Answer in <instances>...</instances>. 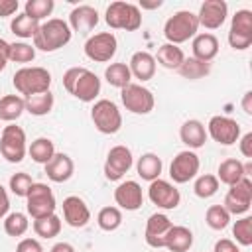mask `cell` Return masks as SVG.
<instances>
[{
    "label": "cell",
    "instance_id": "1",
    "mask_svg": "<svg viewBox=\"0 0 252 252\" xmlns=\"http://www.w3.org/2000/svg\"><path fill=\"white\" fill-rule=\"evenodd\" d=\"M63 87L75 98L93 102L100 93V79L85 67H71L63 75Z\"/></svg>",
    "mask_w": 252,
    "mask_h": 252
},
{
    "label": "cell",
    "instance_id": "2",
    "mask_svg": "<svg viewBox=\"0 0 252 252\" xmlns=\"http://www.w3.org/2000/svg\"><path fill=\"white\" fill-rule=\"evenodd\" d=\"M71 35H73V32L65 20L51 18V20L39 24V28L33 35V47L39 51L51 53V51H57L63 45H67L71 41Z\"/></svg>",
    "mask_w": 252,
    "mask_h": 252
},
{
    "label": "cell",
    "instance_id": "3",
    "mask_svg": "<svg viewBox=\"0 0 252 252\" xmlns=\"http://www.w3.org/2000/svg\"><path fill=\"white\" fill-rule=\"evenodd\" d=\"M12 83L20 94L26 98L32 94L47 93L51 87V73L43 67H22L14 73Z\"/></svg>",
    "mask_w": 252,
    "mask_h": 252
},
{
    "label": "cell",
    "instance_id": "4",
    "mask_svg": "<svg viewBox=\"0 0 252 252\" xmlns=\"http://www.w3.org/2000/svg\"><path fill=\"white\" fill-rule=\"evenodd\" d=\"M199 30V20L197 14L189 12V10H179L175 12L171 18H167L165 26H163V35L167 39V43H183L189 37H195Z\"/></svg>",
    "mask_w": 252,
    "mask_h": 252
},
{
    "label": "cell",
    "instance_id": "5",
    "mask_svg": "<svg viewBox=\"0 0 252 252\" xmlns=\"http://www.w3.org/2000/svg\"><path fill=\"white\" fill-rule=\"evenodd\" d=\"M104 20L106 24L112 28V30H126V32H136L140 26H142V12L136 4H130V2H112L108 8H106V14H104Z\"/></svg>",
    "mask_w": 252,
    "mask_h": 252
},
{
    "label": "cell",
    "instance_id": "6",
    "mask_svg": "<svg viewBox=\"0 0 252 252\" xmlns=\"http://www.w3.org/2000/svg\"><path fill=\"white\" fill-rule=\"evenodd\" d=\"M91 120L100 134H116L122 128V114L118 106L108 98H100L93 104Z\"/></svg>",
    "mask_w": 252,
    "mask_h": 252
},
{
    "label": "cell",
    "instance_id": "7",
    "mask_svg": "<svg viewBox=\"0 0 252 252\" xmlns=\"http://www.w3.org/2000/svg\"><path fill=\"white\" fill-rule=\"evenodd\" d=\"M26 132L16 126V124H8L4 126L2 134H0V154L2 158H6L10 163H20L26 158Z\"/></svg>",
    "mask_w": 252,
    "mask_h": 252
},
{
    "label": "cell",
    "instance_id": "8",
    "mask_svg": "<svg viewBox=\"0 0 252 252\" xmlns=\"http://www.w3.org/2000/svg\"><path fill=\"white\" fill-rule=\"evenodd\" d=\"M26 199H28V203H26L28 215H30L33 220L55 213V207H57L55 195H53L51 187L45 185V183H33Z\"/></svg>",
    "mask_w": 252,
    "mask_h": 252
},
{
    "label": "cell",
    "instance_id": "9",
    "mask_svg": "<svg viewBox=\"0 0 252 252\" xmlns=\"http://www.w3.org/2000/svg\"><path fill=\"white\" fill-rule=\"evenodd\" d=\"M116 47H118L116 35L112 32H100V33L91 35L85 41V55L91 61L106 63L116 55Z\"/></svg>",
    "mask_w": 252,
    "mask_h": 252
},
{
    "label": "cell",
    "instance_id": "10",
    "mask_svg": "<svg viewBox=\"0 0 252 252\" xmlns=\"http://www.w3.org/2000/svg\"><path fill=\"white\" fill-rule=\"evenodd\" d=\"M120 98H122V104L126 106V110H130L132 114H150L156 104L152 91L142 85H134V83H130L122 89Z\"/></svg>",
    "mask_w": 252,
    "mask_h": 252
},
{
    "label": "cell",
    "instance_id": "11",
    "mask_svg": "<svg viewBox=\"0 0 252 252\" xmlns=\"http://www.w3.org/2000/svg\"><path fill=\"white\" fill-rule=\"evenodd\" d=\"M250 203H252V181L246 175L234 185H230L228 193L224 195L222 207L228 211V215H244L250 211Z\"/></svg>",
    "mask_w": 252,
    "mask_h": 252
},
{
    "label": "cell",
    "instance_id": "12",
    "mask_svg": "<svg viewBox=\"0 0 252 252\" xmlns=\"http://www.w3.org/2000/svg\"><path fill=\"white\" fill-rule=\"evenodd\" d=\"M228 43L232 49H238V51L248 49L252 45V12L250 10H238L232 16Z\"/></svg>",
    "mask_w": 252,
    "mask_h": 252
},
{
    "label": "cell",
    "instance_id": "13",
    "mask_svg": "<svg viewBox=\"0 0 252 252\" xmlns=\"http://www.w3.org/2000/svg\"><path fill=\"white\" fill-rule=\"evenodd\" d=\"M132 163H134V158H132L130 148L114 146V148H110L106 161H104V177L108 181H118L124 177V173L130 171Z\"/></svg>",
    "mask_w": 252,
    "mask_h": 252
},
{
    "label": "cell",
    "instance_id": "14",
    "mask_svg": "<svg viewBox=\"0 0 252 252\" xmlns=\"http://www.w3.org/2000/svg\"><path fill=\"white\" fill-rule=\"evenodd\" d=\"M207 136L222 146H232L240 138V124L228 116H213L207 124Z\"/></svg>",
    "mask_w": 252,
    "mask_h": 252
},
{
    "label": "cell",
    "instance_id": "15",
    "mask_svg": "<svg viewBox=\"0 0 252 252\" xmlns=\"http://www.w3.org/2000/svg\"><path fill=\"white\" fill-rule=\"evenodd\" d=\"M199 156L193 150H183L173 158L169 165V177L175 183H187L199 173Z\"/></svg>",
    "mask_w": 252,
    "mask_h": 252
},
{
    "label": "cell",
    "instance_id": "16",
    "mask_svg": "<svg viewBox=\"0 0 252 252\" xmlns=\"http://www.w3.org/2000/svg\"><path fill=\"white\" fill-rule=\"evenodd\" d=\"M148 197L156 207L165 209V211L175 209L181 201L179 189L175 185H171L169 181H165V179H154L148 187Z\"/></svg>",
    "mask_w": 252,
    "mask_h": 252
},
{
    "label": "cell",
    "instance_id": "17",
    "mask_svg": "<svg viewBox=\"0 0 252 252\" xmlns=\"http://www.w3.org/2000/svg\"><path fill=\"white\" fill-rule=\"evenodd\" d=\"M226 16H228V6L224 0H205L199 8L197 20H199V26L207 30H217L224 24Z\"/></svg>",
    "mask_w": 252,
    "mask_h": 252
},
{
    "label": "cell",
    "instance_id": "18",
    "mask_svg": "<svg viewBox=\"0 0 252 252\" xmlns=\"http://www.w3.org/2000/svg\"><path fill=\"white\" fill-rule=\"evenodd\" d=\"M171 226H173V222L165 215H161V213L150 215V219L146 220V232H144L146 244L152 246V248H158V250L163 248L165 236H167Z\"/></svg>",
    "mask_w": 252,
    "mask_h": 252
},
{
    "label": "cell",
    "instance_id": "19",
    "mask_svg": "<svg viewBox=\"0 0 252 252\" xmlns=\"http://www.w3.org/2000/svg\"><path fill=\"white\" fill-rule=\"evenodd\" d=\"M114 201L120 209L126 211H138L144 205V195H142V187L138 181H122L116 189H114Z\"/></svg>",
    "mask_w": 252,
    "mask_h": 252
},
{
    "label": "cell",
    "instance_id": "20",
    "mask_svg": "<svg viewBox=\"0 0 252 252\" xmlns=\"http://www.w3.org/2000/svg\"><path fill=\"white\" fill-rule=\"evenodd\" d=\"M63 219L69 226L81 228L91 220V211L81 197L71 195V197L63 199Z\"/></svg>",
    "mask_w": 252,
    "mask_h": 252
},
{
    "label": "cell",
    "instance_id": "21",
    "mask_svg": "<svg viewBox=\"0 0 252 252\" xmlns=\"http://www.w3.org/2000/svg\"><path fill=\"white\" fill-rule=\"evenodd\" d=\"M96 24H98V12L93 6H89V4H81V6L73 8L71 14H69V28H71V32L87 35L89 32L94 30Z\"/></svg>",
    "mask_w": 252,
    "mask_h": 252
},
{
    "label": "cell",
    "instance_id": "22",
    "mask_svg": "<svg viewBox=\"0 0 252 252\" xmlns=\"http://www.w3.org/2000/svg\"><path fill=\"white\" fill-rule=\"evenodd\" d=\"M73 171H75V163H73V159H71L67 154H63V152H61V154L55 152V156L45 163V175H47V179H51L53 183H63V181L71 179Z\"/></svg>",
    "mask_w": 252,
    "mask_h": 252
},
{
    "label": "cell",
    "instance_id": "23",
    "mask_svg": "<svg viewBox=\"0 0 252 252\" xmlns=\"http://www.w3.org/2000/svg\"><path fill=\"white\" fill-rule=\"evenodd\" d=\"M179 138L181 142L189 148V150H197V148H203L205 142H207V130L203 126L201 120H185L179 128Z\"/></svg>",
    "mask_w": 252,
    "mask_h": 252
},
{
    "label": "cell",
    "instance_id": "24",
    "mask_svg": "<svg viewBox=\"0 0 252 252\" xmlns=\"http://www.w3.org/2000/svg\"><path fill=\"white\" fill-rule=\"evenodd\" d=\"M128 69L130 73L140 79L142 83L144 81H150L154 75H156V59L152 53L148 51H136L132 57H130V63H128Z\"/></svg>",
    "mask_w": 252,
    "mask_h": 252
},
{
    "label": "cell",
    "instance_id": "25",
    "mask_svg": "<svg viewBox=\"0 0 252 252\" xmlns=\"http://www.w3.org/2000/svg\"><path fill=\"white\" fill-rule=\"evenodd\" d=\"M193 57L205 63H211L219 53V39L213 33H197L193 37Z\"/></svg>",
    "mask_w": 252,
    "mask_h": 252
},
{
    "label": "cell",
    "instance_id": "26",
    "mask_svg": "<svg viewBox=\"0 0 252 252\" xmlns=\"http://www.w3.org/2000/svg\"><path fill=\"white\" fill-rule=\"evenodd\" d=\"M191 246H193V232L187 226L173 224L165 236L163 248H167L169 252H187Z\"/></svg>",
    "mask_w": 252,
    "mask_h": 252
},
{
    "label": "cell",
    "instance_id": "27",
    "mask_svg": "<svg viewBox=\"0 0 252 252\" xmlns=\"http://www.w3.org/2000/svg\"><path fill=\"white\" fill-rule=\"evenodd\" d=\"M242 177H246V171H244V163L240 159H234V158H228L224 161L219 163V171H217V179L224 185H234L236 181H240Z\"/></svg>",
    "mask_w": 252,
    "mask_h": 252
},
{
    "label": "cell",
    "instance_id": "28",
    "mask_svg": "<svg viewBox=\"0 0 252 252\" xmlns=\"http://www.w3.org/2000/svg\"><path fill=\"white\" fill-rule=\"evenodd\" d=\"M161 167H163L161 158L156 156V154H152V152L142 154L140 159H138V163H136V171H138V175H140L142 179L150 181V183H152L154 179H159Z\"/></svg>",
    "mask_w": 252,
    "mask_h": 252
},
{
    "label": "cell",
    "instance_id": "29",
    "mask_svg": "<svg viewBox=\"0 0 252 252\" xmlns=\"http://www.w3.org/2000/svg\"><path fill=\"white\" fill-rule=\"evenodd\" d=\"M26 110V98L20 94H6L0 98V120L4 122H14L22 116Z\"/></svg>",
    "mask_w": 252,
    "mask_h": 252
},
{
    "label": "cell",
    "instance_id": "30",
    "mask_svg": "<svg viewBox=\"0 0 252 252\" xmlns=\"http://www.w3.org/2000/svg\"><path fill=\"white\" fill-rule=\"evenodd\" d=\"M161 67H165V69H179V65L183 63V59H185V55H183V51H181V47H177V45H173V43H163V45H159L158 47V55L154 57Z\"/></svg>",
    "mask_w": 252,
    "mask_h": 252
},
{
    "label": "cell",
    "instance_id": "31",
    "mask_svg": "<svg viewBox=\"0 0 252 252\" xmlns=\"http://www.w3.org/2000/svg\"><path fill=\"white\" fill-rule=\"evenodd\" d=\"M179 75L183 79H189V81H197V79H203L211 73V63H205V61H199L195 57H185L183 63L179 65Z\"/></svg>",
    "mask_w": 252,
    "mask_h": 252
},
{
    "label": "cell",
    "instance_id": "32",
    "mask_svg": "<svg viewBox=\"0 0 252 252\" xmlns=\"http://www.w3.org/2000/svg\"><path fill=\"white\" fill-rule=\"evenodd\" d=\"M28 154H30V158H32L35 163H43V165H45V163L55 156V146H53V142H51L49 138H35V140L30 144Z\"/></svg>",
    "mask_w": 252,
    "mask_h": 252
},
{
    "label": "cell",
    "instance_id": "33",
    "mask_svg": "<svg viewBox=\"0 0 252 252\" xmlns=\"http://www.w3.org/2000/svg\"><path fill=\"white\" fill-rule=\"evenodd\" d=\"M104 79L108 81V85H112V87L122 91L126 85H130L132 73H130L126 63H110L106 67V71H104Z\"/></svg>",
    "mask_w": 252,
    "mask_h": 252
},
{
    "label": "cell",
    "instance_id": "34",
    "mask_svg": "<svg viewBox=\"0 0 252 252\" xmlns=\"http://www.w3.org/2000/svg\"><path fill=\"white\" fill-rule=\"evenodd\" d=\"M53 94L47 91V93H39V94H32L26 98V110L33 116H45L51 112L53 108Z\"/></svg>",
    "mask_w": 252,
    "mask_h": 252
},
{
    "label": "cell",
    "instance_id": "35",
    "mask_svg": "<svg viewBox=\"0 0 252 252\" xmlns=\"http://www.w3.org/2000/svg\"><path fill=\"white\" fill-rule=\"evenodd\" d=\"M37 28H39V22H35L33 18H30V16H26V14L14 16V20H12V24H10L12 33L18 35V37H22V39H28V37L33 39Z\"/></svg>",
    "mask_w": 252,
    "mask_h": 252
},
{
    "label": "cell",
    "instance_id": "36",
    "mask_svg": "<svg viewBox=\"0 0 252 252\" xmlns=\"http://www.w3.org/2000/svg\"><path fill=\"white\" fill-rule=\"evenodd\" d=\"M33 232L41 238H53L61 232V219L55 213L41 217V219H35L33 220Z\"/></svg>",
    "mask_w": 252,
    "mask_h": 252
},
{
    "label": "cell",
    "instance_id": "37",
    "mask_svg": "<svg viewBox=\"0 0 252 252\" xmlns=\"http://www.w3.org/2000/svg\"><path fill=\"white\" fill-rule=\"evenodd\" d=\"M96 222L106 232L116 230L122 224V213H120L118 207H102L98 211V215H96Z\"/></svg>",
    "mask_w": 252,
    "mask_h": 252
},
{
    "label": "cell",
    "instance_id": "38",
    "mask_svg": "<svg viewBox=\"0 0 252 252\" xmlns=\"http://www.w3.org/2000/svg\"><path fill=\"white\" fill-rule=\"evenodd\" d=\"M205 222L213 228V230H222L228 226L230 222V215L222 205H211L205 213Z\"/></svg>",
    "mask_w": 252,
    "mask_h": 252
},
{
    "label": "cell",
    "instance_id": "39",
    "mask_svg": "<svg viewBox=\"0 0 252 252\" xmlns=\"http://www.w3.org/2000/svg\"><path fill=\"white\" fill-rule=\"evenodd\" d=\"M28 228H30V220L24 213L16 211V213H10V215L4 217V230H6L8 236H14V238L22 236Z\"/></svg>",
    "mask_w": 252,
    "mask_h": 252
},
{
    "label": "cell",
    "instance_id": "40",
    "mask_svg": "<svg viewBox=\"0 0 252 252\" xmlns=\"http://www.w3.org/2000/svg\"><path fill=\"white\" fill-rule=\"evenodd\" d=\"M193 191L199 199H209L213 197L217 191H219V179L217 175L213 173H205V175H199L195 179V185H193Z\"/></svg>",
    "mask_w": 252,
    "mask_h": 252
},
{
    "label": "cell",
    "instance_id": "41",
    "mask_svg": "<svg viewBox=\"0 0 252 252\" xmlns=\"http://www.w3.org/2000/svg\"><path fill=\"white\" fill-rule=\"evenodd\" d=\"M55 8V2L53 0H28L26 6H24V14L33 18L35 22L47 18Z\"/></svg>",
    "mask_w": 252,
    "mask_h": 252
},
{
    "label": "cell",
    "instance_id": "42",
    "mask_svg": "<svg viewBox=\"0 0 252 252\" xmlns=\"http://www.w3.org/2000/svg\"><path fill=\"white\" fill-rule=\"evenodd\" d=\"M35 59V47L24 41H14L10 43V61L14 63H30Z\"/></svg>",
    "mask_w": 252,
    "mask_h": 252
},
{
    "label": "cell",
    "instance_id": "43",
    "mask_svg": "<svg viewBox=\"0 0 252 252\" xmlns=\"http://www.w3.org/2000/svg\"><path fill=\"white\" fill-rule=\"evenodd\" d=\"M232 234L236 238L238 244L242 246H250L252 244V217H242L234 222L232 226Z\"/></svg>",
    "mask_w": 252,
    "mask_h": 252
},
{
    "label": "cell",
    "instance_id": "44",
    "mask_svg": "<svg viewBox=\"0 0 252 252\" xmlns=\"http://www.w3.org/2000/svg\"><path fill=\"white\" fill-rule=\"evenodd\" d=\"M33 183H35V181L32 179L30 173L20 171V173H14V175L10 177V191H12L16 197H28V193H30V189H32Z\"/></svg>",
    "mask_w": 252,
    "mask_h": 252
},
{
    "label": "cell",
    "instance_id": "45",
    "mask_svg": "<svg viewBox=\"0 0 252 252\" xmlns=\"http://www.w3.org/2000/svg\"><path fill=\"white\" fill-rule=\"evenodd\" d=\"M16 252H43V248L35 238H24L18 242Z\"/></svg>",
    "mask_w": 252,
    "mask_h": 252
},
{
    "label": "cell",
    "instance_id": "46",
    "mask_svg": "<svg viewBox=\"0 0 252 252\" xmlns=\"http://www.w3.org/2000/svg\"><path fill=\"white\" fill-rule=\"evenodd\" d=\"M20 8L18 0H0V18H8L12 14H16Z\"/></svg>",
    "mask_w": 252,
    "mask_h": 252
},
{
    "label": "cell",
    "instance_id": "47",
    "mask_svg": "<svg viewBox=\"0 0 252 252\" xmlns=\"http://www.w3.org/2000/svg\"><path fill=\"white\" fill-rule=\"evenodd\" d=\"M240 154L248 159H252V132H246L240 138Z\"/></svg>",
    "mask_w": 252,
    "mask_h": 252
},
{
    "label": "cell",
    "instance_id": "48",
    "mask_svg": "<svg viewBox=\"0 0 252 252\" xmlns=\"http://www.w3.org/2000/svg\"><path fill=\"white\" fill-rule=\"evenodd\" d=\"M213 252H240V250L236 248V244H234L232 240H228V238H220V240L215 242Z\"/></svg>",
    "mask_w": 252,
    "mask_h": 252
},
{
    "label": "cell",
    "instance_id": "49",
    "mask_svg": "<svg viewBox=\"0 0 252 252\" xmlns=\"http://www.w3.org/2000/svg\"><path fill=\"white\" fill-rule=\"evenodd\" d=\"M8 61H10V43L0 37V71L6 69Z\"/></svg>",
    "mask_w": 252,
    "mask_h": 252
},
{
    "label": "cell",
    "instance_id": "50",
    "mask_svg": "<svg viewBox=\"0 0 252 252\" xmlns=\"http://www.w3.org/2000/svg\"><path fill=\"white\" fill-rule=\"evenodd\" d=\"M8 209H10V199H8L6 189L0 185V219H4L8 215Z\"/></svg>",
    "mask_w": 252,
    "mask_h": 252
},
{
    "label": "cell",
    "instance_id": "51",
    "mask_svg": "<svg viewBox=\"0 0 252 252\" xmlns=\"http://www.w3.org/2000/svg\"><path fill=\"white\" fill-rule=\"evenodd\" d=\"M49 252H75V248L69 242H57V244H53V248Z\"/></svg>",
    "mask_w": 252,
    "mask_h": 252
},
{
    "label": "cell",
    "instance_id": "52",
    "mask_svg": "<svg viewBox=\"0 0 252 252\" xmlns=\"http://www.w3.org/2000/svg\"><path fill=\"white\" fill-rule=\"evenodd\" d=\"M250 100H252V91H246V93H244V98H242V108H244L246 114H252V104H250Z\"/></svg>",
    "mask_w": 252,
    "mask_h": 252
},
{
    "label": "cell",
    "instance_id": "53",
    "mask_svg": "<svg viewBox=\"0 0 252 252\" xmlns=\"http://www.w3.org/2000/svg\"><path fill=\"white\" fill-rule=\"evenodd\" d=\"M163 2L161 0H156V2H140L142 8H148V10H154V8H159Z\"/></svg>",
    "mask_w": 252,
    "mask_h": 252
}]
</instances>
